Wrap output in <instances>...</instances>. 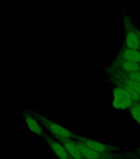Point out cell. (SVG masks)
Here are the masks:
<instances>
[{
	"instance_id": "obj_1",
	"label": "cell",
	"mask_w": 140,
	"mask_h": 159,
	"mask_svg": "<svg viewBox=\"0 0 140 159\" xmlns=\"http://www.w3.org/2000/svg\"><path fill=\"white\" fill-rule=\"evenodd\" d=\"M34 114L37 117V119H39L42 125H44L53 136H54L59 140L60 139H71V138H74L75 136L74 134H73L71 131H69V129H67L66 128H64L60 124H57L56 122H54L51 119H47V118L42 116L39 114Z\"/></svg>"
},
{
	"instance_id": "obj_2",
	"label": "cell",
	"mask_w": 140,
	"mask_h": 159,
	"mask_svg": "<svg viewBox=\"0 0 140 159\" xmlns=\"http://www.w3.org/2000/svg\"><path fill=\"white\" fill-rule=\"evenodd\" d=\"M136 27L134 22L127 14H124V32H125V47L129 49L139 50L140 40L136 32Z\"/></svg>"
},
{
	"instance_id": "obj_3",
	"label": "cell",
	"mask_w": 140,
	"mask_h": 159,
	"mask_svg": "<svg viewBox=\"0 0 140 159\" xmlns=\"http://www.w3.org/2000/svg\"><path fill=\"white\" fill-rule=\"evenodd\" d=\"M134 100L128 92L121 86H116L113 89V108L116 109H129L133 106Z\"/></svg>"
},
{
	"instance_id": "obj_4",
	"label": "cell",
	"mask_w": 140,
	"mask_h": 159,
	"mask_svg": "<svg viewBox=\"0 0 140 159\" xmlns=\"http://www.w3.org/2000/svg\"><path fill=\"white\" fill-rule=\"evenodd\" d=\"M23 121H24L26 128L31 133L38 136H42L44 134V129L42 128V124L34 114L26 113L23 117Z\"/></svg>"
},
{
	"instance_id": "obj_5",
	"label": "cell",
	"mask_w": 140,
	"mask_h": 159,
	"mask_svg": "<svg viewBox=\"0 0 140 159\" xmlns=\"http://www.w3.org/2000/svg\"><path fill=\"white\" fill-rule=\"evenodd\" d=\"M47 143L49 144V148H51L55 155H56L59 159H70V155L65 148V147L59 142L53 140L51 139H47Z\"/></svg>"
},
{
	"instance_id": "obj_6",
	"label": "cell",
	"mask_w": 140,
	"mask_h": 159,
	"mask_svg": "<svg viewBox=\"0 0 140 159\" xmlns=\"http://www.w3.org/2000/svg\"><path fill=\"white\" fill-rule=\"evenodd\" d=\"M60 143H61L67 151L69 153V155L74 157V159H83V157L82 155L80 148H79V145L78 143L74 142L70 140L69 139H60Z\"/></svg>"
},
{
	"instance_id": "obj_7",
	"label": "cell",
	"mask_w": 140,
	"mask_h": 159,
	"mask_svg": "<svg viewBox=\"0 0 140 159\" xmlns=\"http://www.w3.org/2000/svg\"><path fill=\"white\" fill-rule=\"evenodd\" d=\"M120 57L121 59H123V61L139 62L140 63V51L139 50L129 49L125 47L120 53Z\"/></svg>"
},
{
	"instance_id": "obj_8",
	"label": "cell",
	"mask_w": 140,
	"mask_h": 159,
	"mask_svg": "<svg viewBox=\"0 0 140 159\" xmlns=\"http://www.w3.org/2000/svg\"><path fill=\"white\" fill-rule=\"evenodd\" d=\"M78 143H80L85 146L88 147L89 148L92 149L93 151L96 152L98 153H102V152L106 151V146L105 144L101 143L98 141H96V140H93V139H79Z\"/></svg>"
},
{
	"instance_id": "obj_9",
	"label": "cell",
	"mask_w": 140,
	"mask_h": 159,
	"mask_svg": "<svg viewBox=\"0 0 140 159\" xmlns=\"http://www.w3.org/2000/svg\"><path fill=\"white\" fill-rule=\"evenodd\" d=\"M79 145V148L81 151V153L84 158L86 159H99L100 157V154L96 152L93 151L92 149L89 148L88 147L85 146L83 144L78 143Z\"/></svg>"
},
{
	"instance_id": "obj_10",
	"label": "cell",
	"mask_w": 140,
	"mask_h": 159,
	"mask_svg": "<svg viewBox=\"0 0 140 159\" xmlns=\"http://www.w3.org/2000/svg\"><path fill=\"white\" fill-rule=\"evenodd\" d=\"M121 68L124 70L125 72L140 71V63L122 60V61L121 62Z\"/></svg>"
},
{
	"instance_id": "obj_11",
	"label": "cell",
	"mask_w": 140,
	"mask_h": 159,
	"mask_svg": "<svg viewBox=\"0 0 140 159\" xmlns=\"http://www.w3.org/2000/svg\"><path fill=\"white\" fill-rule=\"evenodd\" d=\"M131 116L135 120L140 126V102H135L134 103L133 106L129 109Z\"/></svg>"
},
{
	"instance_id": "obj_12",
	"label": "cell",
	"mask_w": 140,
	"mask_h": 159,
	"mask_svg": "<svg viewBox=\"0 0 140 159\" xmlns=\"http://www.w3.org/2000/svg\"><path fill=\"white\" fill-rule=\"evenodd\" d=\"M122 77L129 80H131V81L140 83V71L125 72V74L122 75Z\"/></svg>"
},
{
	"instance_id": "obj_13",
	"label": "cell",
	"mask_w": 140,
	"mask_h": 159,
	"mask_svg": "<svg viewBox=\"0 0 140 159\" xmlns=\"http://www.w3.org/2000/svg\"><path fill=\"white\" fill-rule=\"evenodd\" d=\"M136 32H137V34H138V38H139L140 40V29H138V27H136Z\"/></svg>"
}]
</instances>
